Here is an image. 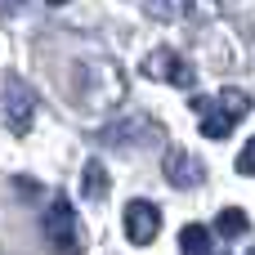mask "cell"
<instances>
[{"label": "cell", "instance_id": "6da1fadb", "mask_svg": "<svg viewBox=\"0 0 255 255\" xmlns=\"http://www.w3.org/2000/svg\"><path fill=\"white\" fill-rule=\"evenodd\" d=\"M193 108L202 112V134H206V139H229L233 126L251 112V94H247V90H220L215 99L193 94Z\"/></svg>", "mask_w": 255, "mask_h": 255}, {"label": "cell", "instance_id": "7a4b0ae2", "mask_svg": "<svg viewBox=\"0 0 255 255\" xmlns=\"http://www.w3.org/2000/svg\"><path fill=\"white\" fill-rule=\"evenodd\" d=\"M45 238H49V247H54L58 255H81L85 251V229H81L72 202L58 197V202L45 211Z\"/></svg>", "mask_w": 255, "mask_h": 255}, {"label": "cell", "instance_id": "3957f363", "mask_svg": "<svg viewBox=\"0 0 255 255\" xmlns=\"http://www.w3.org/2000/svg\"><path fill=\"white\" fill-rule=\"evenodd\" d=\"M139 72L148 76V81H166V85H179V90H193V81H197V67L184 58V54H175V49H152L143 63H139Z\"/></svg>", "mask_w": 255, "mask_h": 255}, {"label": "cell", "instance_id": "277c9868", "mask_svg": "<svg viewBox=\"0 0 255 255\" xmlns=\"http://www.w3.org/2000/svg\"><path fill=\"white\" fill-rule=\"evenodd\" d=\"M94 139L108 148H152V143H161V126L152 117H134V121H117V126L94 130Z\"/></svg>", "mask_w": 255, "mask_h": 255}, {"label": "cell", "instance_id": "5b68a950", "mask_svg": "<svg viewBox=\"0 0 255 255\" xmlns=\"http://www.w3.org/2000/svg\"><path fill=\"white\" fill-rule=\"evenodd\" d=\"M0 112H4V126L13 130V134H22L27 126H31V112H36V99H31V90L18 81V76H4V94H0Z\"/></svg>", "mask_w": 255, "mask_h": 255}, {"label": "cell", "instance_id": "8992f818", "mask_svg": "<svg viewBox=\"0 0 255 255\" xmlns=\"http://www.w3.org/2000/svg\"><path fill=\"white\" fill-rule=\"evenodd\" d=\"M157 233H161V211H157L148 197H134V202L126 206V238H130L134 247H148Z\"/></svg>", "mask_w": 255, "mask_h": 255}, {"label": "cell", "instance_id": "52a82bcc", "mask_svg": "<svg viewBox=\"0 0 255 255\" xmlns=\"http://www.w3.org/2000/svg\"><path fill=\"white\" fill-rule=\"evenodd\" d=\"M166 179H170V188H202V184H206V166H202L193 152L170 148V152H166Z\"/></svg>", "mask_w": 255, "mask_h": 255}, {"label": "cell", "instance_id": "ba28073f", "mask_svg": "<svg viewBox=\"0 0 255 255\" xmlns=\"http://www.w3.org/2000/svg\"><path fill=\"white\" fill-rule=\"evenodd\" d=\"M215 9H220L215 0H148V13L161 18V22H184V18L215 13Z\"/></svg>", "mask_w": 255, "mask_h": 255}, {"label": "cell", "instance_id": "9c48e42d", "mask_svg": "<svg viewBox=\"0 0 255 255\" xmlns=\"http://www.w3.org/2000/svg\"><path fill=\"white\" fill-rule=\"evenodd\" d=\"M108 188H112V179H108V170L99 166V161H85V175H81V193H85V202H103L108 197Z\"/></svg>", "mask_w": 255, "mask_h": 255}, {"label": "cell", "instance_id": "30bf717a", "mask_svg": "<svg viewBox=\"0 0 255 255\" xmlns=\"http://www.w3.org/2000/svg\"><path fill=\"white\" fill-rule=\"evenodd\" d=\"M211 251V233L202 229V224H184V233H179V255H206Z\"/></svg>", "mask_w": 255, "mask_h": 255}, {"label": "cell", "instance_id": "8fae6325", "mask_svg": "<svg viewBox=\"0 0 255 255\" xmlns=\"http://www.w3.org/2000/svg\"><path fill=\"white\" fill-rule=\"evenodd\" d=\"M247 229H251V220H247V211H238V206L220 211V220H215V233H220V238H242Z\"/></svg>", "mask_w": 255, "mask_h": 255}, {"label": "cell", "instance_id": "7c38bea8", "mask_svg": "<svg viewBox=\"0 0 255 255\" xmlns=\"http://www.w3.org/2000/svg\"><path fill=\"white\" fill-rule=\"evenodd\" d=\"M238 170H242V175H255V139L238 152Z\"/></svg>", "mask_w": 255, "mask_h": 255}, {"label": "cell", "instance_id": "4fadbf2b", "mask_svg": "<svg viewBox=\"0 0 255 255\" xmlns=\"http://www.w3.org/2000/svg\"><path fill=\"white\" fill-rule=\"evenodd\" d=\"M13 188L27 193V197H40V184H36V179H13Z\"/></svg>", "mask_w": 255, "mask_h": 255}, {"label": "cell", "instance_id": "5bb4252c", "mask_svg": "<svg viewBox=\"0 0 255 255\" xmlns=\"http://www.w3.org/2000/svg\"><path fill=\"white\" fill-rule=\"evenodd\" d=\"M18 4H22V0H0V18H9V13H13Z\"/></svg>", "mask_w": 255, "mask_h": 255}, {"label": "cell", "instance_id": "9a60e30c", "mask_svg": "<svg viewBox=\"0 0 255 255\" xmlns=\"http://www.w3.org/2000/svg\"><path fill=\"white\" fill-rule=\"evenodd\" d=\"M49 4H67V0H49Z\"/></svg>", "mask_w": 255, "mask_h": 255}, {"label": "cell", "instance_id": "2e32d148", "mask_svg": "<svg viewBox=\"0 0 255 255\" xmlns=\"http://www.w3.org/2000/svg\"><path fill=\"white\" fill-rule=\"evenodd\" d=\"M247 255H255V247H251V251H247Z\"/></svg>", "mask_w": 255, "mask_h": 255}]
</instances>
